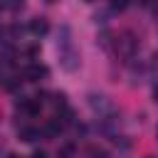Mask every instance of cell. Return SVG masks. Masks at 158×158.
Wrapping results in <instances>:
<instances>
[{
	"mask_svg": "<svg viewBox=\"0 0 158 158\" xmlns=\"http://www.w3.org/2000/svg\"><path fill=\"white\" fill-rule=\"evenodd\" d=\"M86 156L89 158H109V151L106 148H99V146H89L86 148Z\"/></svg>",
	"mask_w": 158,
	"mask_h": 158,
	"instance_id": "9c48e42d",
	"label": "cell"
},
{
	"mask_svg": "<svg viewBox=\"0 0 158 158\" xmlns=\"http://www.w3.org/2000/svg\"><path fill=\"white\" fill-rule=\"evenodd\" d=\"M54 106L57 109H67V94L64 91H57L54 94Z\"/></svg>",
	"mask_w": 158,
	"mask_h": 158,
	"instance_id": "7c38bea8",
	"label": "cell"
},
{
	"mask_svg": "<svg viewBox=\"0 0 158 158\" xmlns=\"http://www.w3.org/2000/svg\"><path fill=\"white\" fill-rule=\"evenodd\" d=\"M30 32H32V35H37V37H42V35H47V32H49V22H47L44 17H35V20L30 22Z\"/></svg>",
	"mask_w": 158,
	"mask_h": 158,
	"instance_id": "52a82bcc",
	"label": "cell"
},
{
	"mask_svg": "<svg viewBox=\"0 0 158 158\" xmlns=\"http://www.w3.org/2000/svg\"><path fill=\"white\" fill-rule=\"evenodd\" d=\"M17 86H20V79H17V77H10V81H5V89H7V91H15Z\"/></svg>",
	"mask_w": 158,
	"mask_h": 158,
	"instance_id": "5bb4252c",
	"label": "cell"
},
{
	"mask_svg": "<svg viewBox=\"0 0 158 158\" xmlns=\"http://www.w3.org/2000/svg\"><path fill=\"white\" fill-rule=\"evenodd\" d=\"M17 133H20V141H22V143H35V141L40 138V131L32 128V126H20Z\"/></svg>",
	"mask_w": 158,
	"mask_h": 158,
	"instance_id": "ba28073f",
	"label": "cell"
},
{
	"mask_svg": "<svg viewBox=\"0 0 158 158\" xmlns=\"http://www.w3.org/2000/svg\"><path fill=\"white\" fill-rule=\"evenodd\" d=\"M5 72H7V64H2V62H0V81H2V84H5V79H7V77H5Z\"/></svg>",
	"mask_w": 158,
	"mask_h": 158,
	"instance_id": "e0dca14e",
	"label": "cell"
},
{
	"mask_svg": "<svg viewBox=\"0 0 158 158\" xmlns=\"http://www.w3.org/2000/svg\"><path fill=\"white\" fill-rule=\"evenodd\" d=\"M5 158H20V156H15V153H7V156H5Z\"/></svg>",
	"mask_w": 158,
	"mask_h": 158,
	"instance_id": "44dd1931",
	"label": "cell"
},
{
	"mask_svg": "<svg viewBox=\"0 0 158 158\" xmlns=\"http://www.w3.org/2000/svg\"><path fill=\"white\" fill-rule=\"evenodd\" d=\"M114 47H116V52H118V54L131 57V54L138 49V37H136L133 32H123V35H118V37L114 40Z\"/></svg>",
	"mask_w": 158,
	"mask_h": 158,
	"instance_id": "7a4b0ae2",
	"label": "cell"
},
{
	"mask_svg": "<svg viewBox=\"0 0 158 158\" xmlns=\"http://www.w3.org/2000/svg\"><path fill=\"white\" fill-rule=\"evenodd\" d=\"M74 156V143H64L62 148H57V158H72Z\"/></svg>",
	"mask_w": 158,
	"mask_h": 158,
	"instance_id": "8fae6325",
	"label": "cell"
},
{
	"mask_svg": "<svg viewBox=\"0 0 158 158\" xmlns=\"http://www.w3.org/2000/svg\"><path fill=\"white\" fill-rule=\"evenodd\" d=\"M32 158H47V153H44V151H35V153H32Z\"/></svg>",
	"mask_w": 158,
	"mask_h": 158,
	"instance_id": "ac0fdd59",
	"label": "cell"
},
{
	"mask_svg": "<svg viewBox=\"0 0 158 158\" xmlns=\"http://www.w3.org/2000/svg\"><path fill=\"white\" fill-rule=\"evenodd\" d=\"M0 37H2V27H0Z\"/></svg>",
	"mask_w": 158,
	"mask_h": 158,
	"instance_id": "7402d4cb",
	"label": "cell"
},
{
	"mask_svg": "<svg viewBox=\"0 0 158 158\" xmlns=\"http://www.w3.org/2000/svg\"><path fill=\"white\" fill-rule=\"evenodd\" d=\"M86 104H89V109L96 114V116H106V114H111V99L106 96V94H99V91H91V94H86Z\"/></svg>",
	"mask_w": 158,
	"mask_h": 158,
	"instance_id": "6da1fadb",
	"label": "cell"
},
{
	"mask_svg": "<svg viewBox=\"0 0 158 158\" xmlns=\"http://www.w3.org/2000/svg\"><path fill=\"white\" fill-rule=\"evenodd\" d=\"M106 17H109L106 12H94V22H96V25H106V22H109Z\"/></svg>",
	"mask_w": 158,
	"mask_h": 158,
	"instance_id": "9a60e30c",
	"label": "cell"
},
{
	"mask_svg": "<svg viewBox=\"0 0 158 158\" xmlns=\"http://www.w3.org/2000/svg\"><path fill=\"white\" fill-rule=\"evenodd\" d=\"M62 128H64V123L59 121V116H54V118H49V121L42 126V136H44L47 141H52V138H57V136L62 133Z\"/></svg>",
	"mask_w": 158,
	"mask_h": 158,
	"instance_id": "5b68a950",
	"label": "cell"
},
{
	"mask_svg": "<svg viewBox=\"0 0 158 158\" xmlns=\"http://www.w3.org/2000/svg\"><path fill=\"white\" fill-rule=\"evenodd\" d=\"M2 7H5V10H10V12H20V10L25 7V0H5V2H2Z\"/></svg>",
	"mask_w": 158,
	"mask_h": 158,
	"instance_id": "30bf717a",
	"label": "cell"
},
{
	"mask_svg": "<svg viewBox=\"0 0 158 158\" xmlns=\"http://www.w3.org/2000/svg\"><path fill=\"white\" fill-rule=\"evenodd\" d=\"M25 54H27V59H35V57L40 54V47H37V44H32V47H27V49H25Z\"/></svg>",
	"mask_w": 158,
	"mask_h": 158,
	"instance_id": "2e32d148",
	"label": "cell"
},
{
	"mask_svg": "<svg viewBox=\"0 0 158 158\" xmlns=\"http://www.w3.org/2000/svg\"><path fill=\"white\" fill-rule=\"evenodd\" d=\"M81 64V54L74 49V47H67V49H59V67L64 72H77Z\"/></svg>",
	"mask_w": 158,
	"mask_h": 158,
	"instance_id": "3957f363",
	"label": "cell"
},
{
	"mask_svg": "<svg viewBox=\"0 0 158 158\" xmlns=\"http://www.w3.org/2000/svg\"><path fill=\"white\" fill-rule=\"evenodd\" d=\"M138 2H141V5H151L153 0H138Z\"/></svg>",
	"mask_w": 158,
	"mask_h": 158,
	"instance_id": "ffe728a7",
	"label": "cell"
},
{
	"mask_svg": "<svg viewBox=\"0 0 158 158\" xmlns=\"http://www.w3.org/2000/svg\"><path fill=\"white\" fill-rule=\"evenodd\" d=\"M47 2H54V0H47Z\"/></svg>",
	"mask_w": 158,
	"mask_h": 158,
	"instance_id": "cb8c5ba5",
	"label": "cell"
},
{
	"mask_svg": "<svg viewBox=\"0 0 158 158\" xmlns=\"http://www.w3.org/2000/svg\"><path fill=\"white\" fill-rule=\"evenodd\" d=\"M22 77L27 79V81H42L44 77H47V67H42V64H27L25 67V72H22Z\"/></svg>",
	"mask_w": 158,
	"mask_h": 158,
	"instance_id": "277c9868",
	"label": "cell"
},
{
	"mask_svg": "<svg viewBox=\"0 0 158 158\" xmlns=\"http://www.w3.org/2000/svg\"><path fill=\"white\" fill-rule=\"evenodd\" d=\"M67 47H74L72 27L69 25H59V30H57V49H67Z\"/></svg>",
	"mask_w": 158,
	"mask_h": 158,
	"instance_id": "8992f818",
	"label": "cell"
},
{
	"mask_svg": "<svg viewBox=\"0 0 158 158\" xmlns=\"http://www.w3.org/2000/svg\"><path fill=\"white\" fill-rule=\"evenodd\" d=\"M86 2H96V0H86Z\"/></svg>",
	"mask_w": 158,
	"mask_h": 158,
	"instance_id": "603a6c76",
	"label": "cell"
},
{
	"mask_svg": "<svg viewBox=\"0 0 158 158\" xmlns=\"http://www.w3.org/2000/svg\"><path fill=\"white\" fill-rule=\"evenodd\" d=\"M126 7H128V0H111V10H118V12H121V10H126Z\"/></svg>",
	"mask_w": 158,
	"mask_h": 158,
	"instance_id": "4fadbf2b",
	"label": "cell"
},
{
	"mask_svg": "<svg viewBox=\"0 0 158 158\" xmlns=\"http://www.w3.org/2000/svg\"><path fill=\"white\" fill-rule=\"evenodd\" d=\"M153 101H156V104H158V84H156V86H153Z\"/></svg>",
	"mask_w": 158,
	"mask_h": 158,
	"instance_id": "d6986e66",
	"label": "cell"
}]
</instances>
